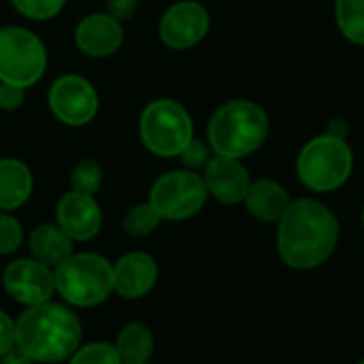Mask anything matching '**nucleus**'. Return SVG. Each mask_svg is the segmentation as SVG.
Segmentation results:
<instances>
[{"mask_svg":"<svg viewBox=\"0 0 364 364\" xmlns=\"http://www.w3.org/2000/svg\"><path fill=\"white\" fill-rule=\"evenodd\" d=\"M339 241V222L335 213L314 200H292L277 222V252L282 260L296 271H311L324 264Z\"/></svg>","mask_w":364,"mask_h":364,"instance_id":"obj_1","label":"nucleus"},{"mask_svg":"<svg viewBox=\"0 0 364 364\" xmlns=\"http://www.w3.org/2000/svg\"><path fill=\"white\" fill-rule=\"evenodd\" d=\"M15 341L34 363H62L81 346V322L68 307L47 301L17 318Z\"/></svg>","mask_w":364,"mask_h":364,"instance_id":"obj_2","label":"nucleus"},{"mask_svg":"<svg viewBox=\"0 0 364 364\" xmlns=\"http://www.w3.org/2000/svg\"><path fill=\"white\" fill-rule=\"evenodd\" d=\"M269 136L267 111L245 98L220 105L207 124V143L213 156L241 160L258 151Z\"/></svg>","mask_w":364,"mask_h":364,"instance_id":"obj_3","label":"nucleus"},{"mask_svg":"<svg viewBox=\"0 0 364 364\" xmlns=\"http://www.w3.org/2000/svg\"><path fill=\"white\" fill-rule=\"evenodd\" d=\"M354 171V151L343 136L324 132L307 141L296 158V175L311 192L339 190Z\"/></svg>","mask_w":364,"mask_h":364,"instance_id":"obj_4","label":"nucleus"},{"mask_svg":"<svg viewBox=\"0 0 364 364\" xmlns=\"http://www.w3.org/2000/svg\"><path fill=\"white\" fill-rule=\"evenodd\" d=\"M55 292L79 309L105 303L113 292V264L98 254H73L53 269Z\"/></svg>","mask_w":364,"mask_h":364,"instance_id":"obj_5","label":"nucleus"},{"mask_svg":"<svg viewBox=\"0 0 364 364\" xmlns=\"http://www.w3.org/2000/svg\"><path fill=\"white\" fill-rule=\"evenodd\" d=\"M139 136L151 156L177 158L194 139V122L179 100L154 98L141 111Z\"/></svg>","mask_w":364,"mask_h":364,"instance_id":"obj_6","label":"nucleus"},{"mask_svg":"<svg viewBox=\"0 0 364 364\" xmlns=\"http://www.w3.org/2000/svg\"><path fill=\"white\" fill-rule=\"evenodd\" d=\"M49 64L47 47L36 32L23 26L0 28V83L36 85Z\"/></svg>","mask_w":364,"mask_h":364,"instance_id":"obj_7","label":"nucleus"},{"mask_svg":"<svg viewBox=\"0 0 364 364\" xmlns=\"http://www.w3.org/2000/svg\"><path fill=\"white\" fill-rule=\"evenodd\" d=\"M209 192L198 171L177 168L160 175L149 190V205L162 220L181 222L194 218L207 203Z\"/></svg>","mask_w":364,"mask_h":364,"instance_id":"obj_8","label":"nucleus"},{"mask_svg":"<svg viewBox=\"0 0 364 364\" xmlns=\"http://www.w3.org/2000/svg\"><path fill=\"white\" fill-rule=\"evenodd\" d=\"M47 107L60 124L83 128L98 115L100 96L90 79L70 73L53 79L47 92Z\"/></svg>","mask_w":364,"mask_h":364,"instance_id":"obj_9","label":"nucleus"},{"mask_svg":"<svg viewBox=\"0 0 364 364\" xmlns=\"http://www.w3.org/2000/svg\"><path fill=\"white\" fill-rule=\"evenodd\" d=\"M211 17L205 4L196 0H179L171 4L158 23L160 41L175 51H186L196 47L209 32Z\"/></svg>","mask_w":364,"mask_h":364,"instance_id":"obj_10","label":"nucleus"},{"mask_svg":"<svg viewBox=\"0 0 364 364\" xmlns=\"http://www.w3.org/2000/svg\"><path fill=\"white\" fill-rule=\"evenodd\" d=\"M2 286L15 303L23 307H34L47 303L53 296V269L41 264L34 258H17L6 264L2 273Z\"/></svg>","mask_w":364,"mask_h":364,"instance_id":"obj_11","label":"nucleus"},{"mask_svg":"<svg viewBox=\"0 0 364 364\" xmlns=\"http://www.w3.org/2000/svg\"><path fill=\"white\" fill-rule=\"evenodd\" d=\"M124 43V23L107 11L83 15L75 26V45L85 58L102 60L119 51Z\"/></svg>","mask_w":364,"mask_h":364,"instance_id":"obj_12","label":"nucleus"},{"mask_svg":"<svg viewBox=\"0 0 364 364\" xmlns=\"http://www.w3.org/2000/svg\"><path fill=\"white\" fill-rule=\"evenodd\" d=\"M55 224L73 241H92L102 228V209L94 196L70 190L55 205Z\"/></svg>","mask_w":364,"mask_h":364,"instance_id":"obj_13","label":"nucleus"},{"mask_svg":"<svg viewBox=\"0 0 364 364\" xmlns=\"http://www.w3.org/2000/svg\"><path fill=\"white\" fill-rule=\"evenodd\" d=\"M203 179L209 196H213L222 205L243 203L247 188L252 183L250 173L241 164V160L224 156H211V160L203 168Z\"/></svg>","mask_w":364,"mask_h":364,"instance_id":"obj_14","label":"nucleus"},{"mask_svg":"<svg viewBox=\"0 0 364 364\" xmlns=\"http://www.w3.org/2000/svg\"><path fill=\"white\" fill-rule=\"evenodd\" d=\"M158 282V264L145 252H128L113 264V292L122 299H143Z\"/></svg>","mask_w":364,"mask_h":364,"instance_id":"obj_15","label":"nucleus"},{"mask_svg":"<svg viewBox=\"0 0 364 364\" xmlns=\"http://www.w3.org/2000/svg\"><path fill=\"white\" fill-rule=\"evenodd\" d=\"M288 190L275 179H258L252 181L247 194L243 198L245 209L260 222H279L282 215L290 207Z\"/></svg>","mask_w":364,"mask_h":364,"instance_id":"obj_16","label":"nucleus"},{"mask_svg":"<svg viewBox=\"0 0 364 364\" xmlns=\"http://www.w3.org/2000/svg\"><path fill=\"white\" fill-rule=\"evenodd\" d=\"M34 190L30 166L19 158H0V211H17Z\"/></svg>","mask_w":364,"mask_h":364,"instance_id":"obj_17","label":"nucleus"},{"mask_svg":"<svg viewBox=\"0 0 364 364\" xmlns=\"http://www.w3.org/2000/svg\"><path fill=\"white\" fill-rule=\"evenodd\" d=\"M73 243L75 241L58 224H51V222L38 224L28 237V247H30L32 258L49 269L60 267L66 258L75 254Z\"/></svg>","mask_w":364,"mask_h":364,"instance_id":"obj_18","label":"nucleus"},{"mask_svg":"<svg viewBox=\"0 0 364 364\" xmlns=\"http://www.w3.org/2000/svg\"><path fill=\"white\" fill-rule=\"evenodd\" d=\"M115 348L124 364L149 363L156 350V339L149 326H145L143 322H130L119 331Z\"/></svg>","mask_w":364,"mask_h":364,"instance_id":"obj_19","label":"nucleus"},{"mask_svg":"<svg viewBox=\"0 0 364 364\" xmlns=\"http://www.w3.org/2000/svg\"><path fill=\"white\" fill-rule=\"evenodd\" d=\"M335 15L341 34L354 45H364V0H335Z\"/></svg>","mask_w":364,"mask_h":364,"instance_id":"obj_20","label":"nucleus"},{"mask_svg":"<svg viewBox=\"0 0 364 364\" xmlns=\"http://www.w3.org/2000/svg\"><path fill=\"white\" fill-rule=\"evenodd\" d=\"M162 222L164 220L149 203H141V205L130 207L128 213L124 215V230L128 237L141 239V237H149L151 232H156Z\"/></svg>","mask_w":364,"mask_h":364,"instance_id":"obj_21","label":"nucleus"},{"mask_svg":"<svg viewBox=\"0 0 364 364\" xmlns=\"http://www.w3.org/2000/svg\"><path fill=\"white\" fill-rule=\"evenodd\" d=\"M105 181V168L98 160L94 158H85L79 160L70 173V186L75 192L79 194H87V196H96L98 190L102 188Z\"/></svg>","mask_w":364,"mask_h":364,"instance_id":"obj_22","label":"nucleus"},{"mask_svg":"<svg viewBox=\"0 0 364 364\" xmlns=\"http://www.w3.org/2000/svg\"><path fill=\"white\" fill-rule=\"evenodd\" d=\"M68 364H124L115 343L92 341L87 346H79L70 356Z\"/></svg>","mask_w":364,"mask_h":364,"instance_id":"obj_23","label":"nucleus"},{"mask_svg":"<svg viewBox=\"0 0 364 364\" xmlns=\"http://www.w3.org/2000/svg\"><path fill=\"white\" fill-rule=\"evenodd\" d=\"M9 2L21 17L30 21H49L58 17L66 6V0H9Z\"/></svg>","mask_w":364,"mask_h":364,"instance_id":"obj_24","label":"nucleus"},{"mask_svg":"<svg viewBox=\"0 0 364 364\" xmlns=\"http://www.w3.org/2000/svg\"><path fill=\"white\" fill-rule=\"evenodd\" d=\"M23 243V228L6 211H0V256H11L15 254Z\"/></svg>","mask_w":364,"mask_h":364,"instance_id":"obj_25","label":"nucleus"},{"mask_svg":"<svg viewBox=\"0 0 364 364\" xmlns=\"http://www.w3.org/2000/svg\"><path fill=\"white\" fill-rule=\"evenodd\" d=\"M211 147H209V143H205V141H200V139H192L183 149H181V154L177 156L179 160H181V164H183V168H190V171H200V168H205L207 166V162L211 160Z\"/></svg>","mask_w":364,"mask_h":364,"instance_id":"obj_26","label":"nucleus"},{"mask_svg":"<svg viewBox=\"0 0 364 364\" xmlns=\"http://www.w3.org/2000/svg\"><path fill=\"white\" fill-rule=\"evenodd\" d=\"M26 102V90L11 85V83H0V109L2 111H17Z\"/></svg>","mask_w":364,"mask_h":364,"instance_id":"obj_27","label":"nucleus"},{"mask_svg":"<svg viewBox=\"0 0 364 364\" xmlns=\"http://www.w3.org/2000/svg\"><path fill=\"white\" fill-rule=\"evenodd\" d=\"M105 6H107L105 11L111 17H115L124 23L130 17H134V13L139 11V0H105Z\"/></svg>","mask_w":364,"mask_h":364,"instance_id":"obj_28","label":"nucleus"},{"mask_svg":"<svg viewBox=\"0 0 364 364\" xmlns=\"http://www.w3.org/2000/svg\"><path fill=\"white\" fill-rule=\"evenodd\" d=\"M15 343V322L4 311H0V356L9 352Z\"/></svg>","mask_w":364,"mask_h":364,"instance_id":"obj_29","label":"nucleus"},{"mask_svg":"<svg viewBox=\"0 0 364 364\" xmlns=\"http://www.w3.org/2000/svg\"><path fill=\"white\" fill-rule=\"evenodd\" d=\"M34 360L15 343L9 352H4L2 356H0V364H32Z\"/></svg>","mask_w":364,"mask_h":364,"instance_id":"obj_30","label":"nucleus"},{"mask_svg":"<svg viewBox=\"0 0 364 364\" xmlns=\"http://www.w3.org/2000/svg\"><path fill=\"white\" fill-rule=\"evenodd\" d=\"M134 364H149V363H134Z\"/></svg>","mask_w":364,"mask_h":364,"instance_id":"obj_31","label":"nucleus"},{"mask_svg":"<svg viewBox=\"0 0 364 364\" xmlns=\"http://www.w3.org/2000/svg\"><path fill=\"white\" fill-rule=\"evenodd\" d=\"M363 224H364V209H363Z\"/></svg>","mask_w":364,"mask_h":364,"instance_id":"obj_32","label":"nucleus"},{"mask_svg":"<svg viewBox=\"0 0 364 364\" xmlns=\"http://www.w3.org/2000/svg\"><path fill=\"white\" fill-rule=\"evenodd\" d=\"M356 364H364V360H360V363H356Z\"/></svg>","mask_w":364,"mask_h":364,"instance_id":"obj_33","label":"nucleus"},{"mask_svg":"<svg viewBox=\"0 0 364 364\" xmlns=\"http://www.w3.org/2000/svg\"><path fill=\"white\" fill-rule=\"evenodd\" d=\"M333 2H335V0H333Z\"/></svg>","mask_w":364,"mask_h":364,"instance_id":"obj_34","label":"nucleus"}]
</instances>
